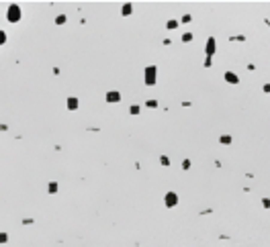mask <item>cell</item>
Listing matches in <instances>:
<instances>
[{
	"label": "cell",
	"instance_id": "1",
	"mask_svg": "<svg viewBox=\"0 0 270 247\" xmlns=\"http://www.w3.org/2000/svg\"><path fill=\"white\" fill-rule=\"evenodd\" d=\"M8 19H10L12 22H16V21H19V19H21V8H19L16 4L8 8Z\"/></svg>",
	"mask_w": 270,
	"mask_h": 247
},
{
	"label": "cell",
	"instance_id": "2",
	"mask_svg": "<svg viewBox=\"0 0 270 247\" xmlns=\"http://www.w3.org/2000/svg\"><path fill=\"white\" fill-rule=\"evenodd\" d=\"M164 202H166V206H176L178 196L174 194V192H168V194H166V198H164Z\"/></svg>",
	"mask_w": 270,
	"mask_h": 247
},
{
	"label": "cell",
	"instance_id": "3",
	"mask_svg": "<svg viewBox=\"0 0 270 247\" xmlns=\"http://www.w3.org/2000/svg\"><path fill=\"white\" fill-rule=\"evenodd\" d=\"M145 82H147V84H153V82H156V67H147V69H145Z\"/></svg>",
	"mask_w": 270,
	"mask_h": 247
},
{
	"label": "cell",
	"instance_id": "4",
	"mask_svg": "<svg viewBox=\"0 0 270 247\" xmlns=\"http://www.w3.org/2000/svg\"><path fill=\"white\" fill-rule=\"evenodd\" d=\"M119 98H121L119 92H108V96H106V100L108 102H115V100H119Z\"/></svg>",
	"mask_w": 270,
	"mask_h": 247
},
{
	"label": "cell",
	"instance_id": "5",
	"mask_svg": "<svg viewBox=\"0 0 270 247\" xmlns=\"http://www.w3.org/2000/svg\"><path fill=\"white\" fill-rule=\"evenodd\" d=\"M213 49H215V41L209 39V43H207V53H209V55H213Z\"/></svg>",
	"mask_w": 270,
	"mask_h": 247
},
{
	"label": "cell",
	"instance_id": "6",
	"mask_svg": "<svg viewBox=\"0 0 270 247\" xmlns=\"http://www.w3.org/2000/svg\"><path fill=\"white\" fill-rule=\"evenodd\" d=\"M68 108H72V110L78 108V100H76V98H70V100H68Z\"/></svg>",
	"mask_w": 270,
	"mask_h": 247
},
{
	"label": "cell",
	"instance_id": "7",
	"mask_svg": "<svg viewBox=\"0 0 270 247\" xmlns=\"http://www.w3.org/2000/svg\"><path fill=\"white\" fill-rule=\"evenodd\" d=\"M225 80H227V82H237V76H235V74H225Z\"/></svg>",
	"mask_w": 270,
	"mask_h": 247
},
{
	"label": "cell",
	"instance_id": "8",
	"mask_svg": "<svg viewBox=\"0 0 270 247\" xmlns=\"http://www.w3.org/2000/svg\"><path fill=\"white\" fill-rule=\"evenodd\" d=\"M64 21H66V16H64V14H59V16H58V25H64Z\"/></svg>",
	"mask_w": 270,
	"mask_h": 247
},
{
	"label": "cell",
	"instance_id": "9",
	"mask_svg": "<svg viewBox=\"0 0 270 247\" xmlns=\"http://www.w3.org/2000/svg\"><path fill=\"white\" fill-rule=\"evenodd\" d=\"M190 39H192V35H190V33H186L184 37H182V41H190Z\"/></svg>",
	"mask_w": 270,
	"mask_h": 247
},
{
	"label": "cell",
	"instance_id": "10",
	"mask_svg": "<svg viewBox=\"0 0 270 247\" xmlns=\"http://www.w3.org/2000/svg\"><path fill=\"white\" fill-rule=\"evenodd\" d=\"M4 41H6V35H4L2 31H0V43H4Z\"/></svg>",
	"mask_w": 270,
	"mask_h": 247
}]
</instances>
